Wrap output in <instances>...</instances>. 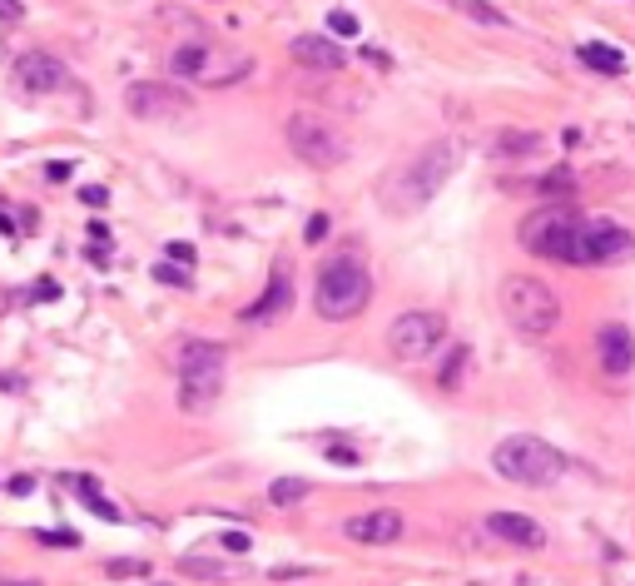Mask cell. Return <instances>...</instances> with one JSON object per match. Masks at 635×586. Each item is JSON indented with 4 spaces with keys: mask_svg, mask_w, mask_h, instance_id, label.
I'll list each match as a JSON object with an SVG mask.
<instances>
[{
    "mask_svg": "<svg viewBox=\"0 0 635 586\" xmlns=\"http://www.w3.org/2000/svg\"><path fill=\"white\" fill-rule=\"evenodd\" d=\"M125 110L139 120H184L194 110V100L179 90V85H164V80H139L125 90Z\"/></svg>",
    "mask_w": 635,
    "mask_h": 586,
    "instance_id": "cell-9",
    "label": "cell"
},
{
    "mask_svg": "<svg viewBox=\"0 0 635 586\" xmlns=\"http://www.w3.org/2000/svg\"><path fill=\"white\" fill-rule=\"evenodd\" d=\"M328 25H333V35H338V40L358 35V15H348V10H333V15H328Z\"/></svg>",
    "mask_w": 635,
    "mask_h": 586,
    "instance_id": "cell-28",
    "label": "cell"
},
{
    "mask_svg": "<svg viewBox=\"0 0 635 586\" xmlns=\"http://www.w3.org/2000/svg\"><path fill=\"white\" fill-rule=\"evenodd\" d=\"M536 149H541L536 130H502L492 140V159H521V154H536Z\"/></svg>",
    "mask_w": 635,
    "mask_h": 586,
    "instance_id": "cell-20",
    "label": "cell"
},
{
    "mask_svg": "<svg viewBox=\"0 0 635 586\" xmlns=\"http://www.w3.org/2000/svg\"><path fill=\"white\" fill-rule=\"evenodd\" d=\"M179 572H189V577H199V582H214V577H229L224 567H214V562H199V557H184V562H179Z\"/></svg>",
    "mask_w": 635,
    "mask_h": 586,
    "instance_id": "cell-26",
    "label": "cell"
},
{
    "mask_svg": "<svg viewBox=\"0 0 635 586\" xmlns=\"http://www.w3.org/2000/svg\"><path fill=\"white\" fill-rule=\"evenodd\" d=\"M402 532H407V522H402V512H392V507L358 512V517H348V522H343V537H348V542H358V547H392Z\"/></svg>",
    "mask_w": 635,
    "mask_h": 586,
    "instance_id": "cell-11",
    "label": "cell"
},
{
    "mask_svg": "<svg viewBox=\"0 0 635 586\" xmlns=\"http://www.w3.org/2000/svg\"><path fill=\"white\" fill-rule=\"evenodd\" d=\"M0 586H35V582H0Z\"/></svg>",
    "mask_w": 635,
    "mask_h": 586,
    "instance_id": "cell-38",
    "label": "cell"
},
{
    "mask_svg": "<svg viewBox=\"0 0 635 586\" xmlns=\"http://www.w3.org/2000/svg\"><path fill=\"white\" fill-rule=\"evenodd\" d=\"M457 164H462V140H452V135L432 140V145L422 149V154H417V159L397 174L392 209H417V204L437 199V194L447 189V179L457 174Z\"/></svg>",
    "mask_w": 635,
    "mask_h": 586,
    "instance_id": "cell-2",
    "label": "cell"
},
{
    "mask_svg": "<svg viewBox=\"0 0 635 586\" xmlns=\"http://www.w3.org/2000/svg\"><path fill=\"white\" fill-rule=\"evenodd\" d=\"M154 279H159V284H169V289H189V284H194V274H189V269H174V264H159V269H154Z\"/></svg>",
    "mask_w": 635,
    "mask_h": 586,
    "instance_id": "cell-27",
    "label": "cell"
},
{
    "mask_svg": "<svg viewBox=\"0 0 635 586\" xmlns=\"http://www.w3.org/2000/svg\"><path fill=\"white\" fill-rule=\"evenodd\" d=\"M293 60H298V65H308V70L333 75V70H343V65H348V50H343L338 40H328V35H298V40H293Z\"/></svg>",
    "mask_w": 635,
    "mask_h": 586,
    "instance_id": "cell-15",
    "label": "cell"
},
{
    "mask_svg": "<svg viewBox=\"0 0 635 586\" xmlns=\"http://www.w3.org/2000/svg\"><path fill=\"white\" fill-rule=\"evenodd\" d=\"M328 457H333V462H358V452H353V447H333Z\"/></svg>",
    "mask_w": 635,
    "mask_h": 586,
    "instance_id": "cell-36",
    "label": "cell"
},
{
    "mask_svg": "<svg viewBox=\"0 0 635 586\" xmlns=\"http://www.w3.org/2000/svg\"><path fill=\"white\" fill-rule=\"evenodd\" d=\"M70 169H75V164H50V169H45V174H50V179H55V184H60V179H70Z\"/></svg>",
    "mask_w": 635,
    "mask_h": 586,
    "instance_id": "cell-35",
    "label": "cell"
},
{
    "mask_svg": "<svg viewBox=\"0 0 635 586\" xmlns=\"http://www.w3.org/2000/svg\"><path fill=\"white\" fill-rule=\"evenodd\" d=\"M596 353H601V368L611 378H626L635 368V333L626 323H601L596 328Z\"/></svg>",
    "mask_w": 635,
    "mask_h": 586,
    "instance_id": "cell-12",
    "label": "cell"
},
{
    "mask_svg": "<svg viewBox=\"0 0 635 586\" xmlns=\"http://www.w3.org/2000/svg\"><path fill=\"white\" fill-rule=\"evenodd\" d=\"M30 298H55V284H50V279H40V284H35V293H30Z\"/></svg>",
    "mask_w": 635,
    "mask_h": 586,
    "instance_id": "cell-37",
    "label": "cell"
},
{
    "mask_svg": "<svg viewBox=\"0 0 635 586\" xmlns=\"http://www.w3.org/2000/svg\"><path fill=\"white\" fill-rule=\"evenodd\" d=\"M576 60L591 65V70H601V75H621L626 70V55L616 45H606V40H581L576 45Z\"/></svg>",
    "mask_w": 635,
    "mask_h": 586,
    "instance_id": "cell-18",
    "label": "cell"
},
{
    "mask_svg": "<svg viewBox=\"0 0 635 586\" xmlns=\"http://www.w3.org/2000/svg\"><path fill=\"white\" fill-rule=\"evenodd\" d=\"M576 229H581V214L571 204H541L536 214L521 219V244L541 259H556V264H571L576 254Z\"/></svg>",
    "mask_w": 635,
    "mask_h": 586,
    "instance_id": "cell-5",
    "label": "cell"
},
{
    "mask_svg": "<svg viewBox=\"0 0 635 586\" xmlns=\"http://www.w3.org/2000/svg\"><path fill=\"white\" fill-rule=\"evenodd\" d=\"M134 572H149L144 562H110V577H134Z\"/></svg>",
    "mask_w": 635,
    "mask_h": 586,
    "instance_id": "cell-34",
    "label": "cell"
},
{
    "mask_svg": "<svg viewBox=\"0 0 635 586\" xmlns=\"http://www.w3.org/2000/svg\"><path fill=\"white\" fill-rule=\"evenodd\" d=\"M462 373H467V343H457V348L442 358V368H437V388H447V393H452V388L462 383Z\"/></svg>",
    "mask_w": 635,
    "mask_h": 586,
    "instance_id": "cell-22",
    "label": "cell"
},
{
    "mask_svg": "<svg viewBox=\"0 0 635 586\" xmlns=\"http://www.w3.org/2000/svg\"><path fill=\"white\" fill-rule=\"evenodd\" d=\"M442 338H447V318H442L437 308H407V313H397V318L387 323V353H392L397 363H422V358H432V353L442 348Z\"/></svg>",
    "mask_w": 635,
    "mask_h": 586,
    "instance_id": "cell-6",
    "label": "cell"
},
{
    "mask_svg": "<svg viewBox=\"0 0 635 586\" xmlns=\"http://www.w3.org/2000/svg\"><path fill=\"white\" fill-rule=\"evenodd\" d=\"M288 149L303 159V164H313V169H333V164H343V154L348 145L338 140V130L323 120V115H293L288 120Z\"/></svg>",
    "mask_w": 635,
    "mask_h": 586,
    "instance_id": "cell-8",
    "label": "cell"
},
{
    "mask_svg": "<svg viewBox=\"0 0 635 586\" xmlns=\"http://www.w3.org/2000/svg\"><path fill=\"white\" fill-rule=\"evenodd\" d=\"M497 298H502L507 323L516 333H526V338H546L561 323V298L551 293V284H541L536 274H507Z\"/></svg>",
    "mask_w": 635,
    "mask_h": 586,
    "instance_id": "cell-4",
    "label": "cell"
},
{
    "mask_svg": "<svg viewBox=\"0 0 635 586\" xmlns=\"http://www.w3.org/2000/svg\"><path fill=\"white\" fill-rule=\"evenodd\" d=\"M214 55L204 50V45H179L174 55H169V70L179 75V80H199L204 75V65H209Z\"/></svg>",
    "mask_w": 635,
    "mask_h": 586,
    "instance_id": "cell-21",
    "label": "cell"
},
{
    "mask_svg": "<svg viewBox=\"0 0 635 586\" xmlns=\"http://www.w3.org/2000/svg\"><path fill=\"white\" fill-rule=\"evenodd\" d=\"M164 254H169V264H179V269H189V264H194V244H169Z\"/></svg>",
    "mask_w": 635,
    "mask_h": 586,
    "instance_id": "cell-29",
    "label": "cell"
},
{
    "mask_svg": "<svg viewBox=\"0 0 635 586\" xmlns=\"http://www.w3.org/2000/svg\"><path fill=\"white\" fill-rule=\"evenodd\" d=\"M224 393V373H179V408L184 413H209Z\"/></svg>",
    "mask_w": 635,
    "mask_h": 586,
    "instance_id": "cell-16",
    "label": "cell"
},
{
    "mask_svg": "<svg viewBox=\"0 0 635 586\" xmlns=\"http://www.w3.org/2000/svg\"><path fill=\"white\" fill-rule=\"evenodd\" d=\"M249 70H254V60H249V55H219V60H209V65H204V75H199V80L224 90V85H239Z\"/></svg>",
    "mask_w": 635,
    "mask_h": 586,
    "instance_id": "cell-19",
    "label": "cell"
},
{
    "mask_svg": "<svg viewBox=\"0 0 635 586\" xmlns=\"http://www.w3.org/2000/svg\"><path fill=\"white\" fill-rule=\"evenodd\" d=\"M308 492H313V487H308L303 477H278V482L268 487V502H273V507H293V502H303Z\"/></svg>",
    "mask_w": 635,
    "mask_h": 586,
    "instance_id": "cell-23",
    "label": "cell"
},
{
    "mask_svg": "<svg viewBox=\"0 0 635 586\" xmlns=\"http://www.w3.org/2000/svg\"><path fill=\"white\" fill-rule=\"evenodd\" d=\"M20 15H25V5H20V0H0V25H15Z\"/></svg>",
    "mask_w": 635,
    "mask_h": 586,
    "instance_id": "cell-32",
    "label": "cell"
},
{
    "mask_svg": "<svg viewBox=\"0 0 635 586\" xmlns=\"http://www.w3.org/2000/svg\"><path fill=\"white\" fill-rule=\"evenodd\" d=\"M288 303H293V274H288V264L278 259V264H273V274H268L263 298L244 308V323H273V318H283V313H288Z\"/></svg>",
    "mask_w": 635,
    "mask_h": 586,
    "instance_id": "cell-13",
    "label": "cell"
},
{
    "mask_svg": "<svg viewBox=\"0 0 635 586\" xmlns=\"http://www.w3.org/2000/svg\"><path fill=\"white\" fill-rule=\"evenodd\" d=\"M368 303H373V274H368L363 259L338 254V259H328L318 269V279H313V308H318L323 323H348Z\"/></svg>",
    "mask_w": 635,
    "mask_h": 586,
    "instance_id": "cell-1",
    "label": "cell"
},
{
    "mask_svg": "<svg viewBox=\"0 0 635 586\" xmlns=\"http://www.w3.org/2000/svg\"><path fill=\"white\" fill-rule=\"evenodd\" d=\"M219 542H224L229 552H249V547H254V542H249V532H224Z\"/></svg>",
    "mask_w": 635,
    "mask_h": 586,
    "instance_id": "cell-31",
    "label": "cell"
},
{
    "mask_svg": "<svg viewBox=\"0 0 635 586\" xmlns=\"http://www.w3.org/2000/svg\"><path fill=\"white\" fill-rule=\"evenodd\" d=\"M15 80L25 95H55L70 85V70L60 65V55H45V50H30L15 60Z\"/></svg>",
    "mask_w": 635,
    "mask_h": 586,
    "instance_id": "cell-10",
    "label": "cell"
},
{
    "mask_svg": "<svg viewBox=\"0 0 635 586\" xmlns=\"http://www.w3.org/2000/svg\"><path fill=\"white\" fill-rule=\"evenodd\" d=\"M229 368V348L209 343V338H184L179 343V373H224Z\"/></svg>",
    "mask_w": 635,
    "mask_h": 586,
    "instance_id": "cell-17",
    "label": "cell"
},
{
    "mask_svg": "<svg viewBox=\"0 0 635 586\" xmlns=\"http://www.w3.org/2000/svg\"><path fill=\"white\" fill-rule=\"evenodd\" d=\"M75 487H80V497H85V507H95V512H100V517H110V522L120 517V512H115V507H110V502L100 497V487H95L90 477H75Z\"/></svg>",
    "mask_w": 635,
    "mask_h": 586,
    "instance_id": "cell-25",
    "label": "cell"
},
{
    "mask_svg": "<svg viewBox=\"0 0 635 586\" xmlns=\"http://www.w3.org/2000/svg\"><path fill=\"white\" fill-rule=\"evenodd\" d=\"M492 467L502 477H511V482H521V487H551L566 472V452H556L536 433H511V438L492 447Z\"/></svg>",
    "mask_w": 635,
    "mask_h": 586,
    "instance_id": "cell-3",
    "label": "cell"
},
{
    "mask_svg": "<svg viewBox=\"0 0 635 586\" xmlns=\"http://www.w3.org/2000/svg\"><path fill=\"white\" fill-rule=\"evenodd\" d=\"M536 194H576V174H571V169H551V174L536 184Z\"/></svg>",
    "mask_w": 635,
    "mask_h": 586,
    "instance_id": "cell-24",
    "label": "cell"
},
{
    "mask_svg": "<svg viewBox=\"0 0 635 586\" xmlns=\"http://www.w3.org/2000/svg\"><path fill=\"white\" fill-rule=\"evenodd\" d=\"M40 542H50V547H55V542H60V547H80L75 532H40Z\"/></svg>",
    "mask_w": 635,
    "mask_h": 586,
    "instance_id": "cell-33",
    "label": "cell"
},
{
    "mask_svg": "<svg viewBox=\"0 0 635 586\" xmlns=\"http://www.w3.org/2000/svg\"><path fill=\"white\" fill-rule=\"evenodd\" d=\"M323 234H328V214H313V219H308V234H303V239H308V244H323Z\"/></svg>",
    "mask_w": 635,
    "mask_h": 586,
    "instance_id": "cell-30",
    "label": "cell"
},
{
    "mask_svg": "<svg viewBox=\"0 0 635 586\" xmlns=\"http://www.w3.org/2000/svg\"><path fill=\"white\" fill-rule=\"evenodd\" d=\"M635 259V234L616 219H581L576 229V269H611V264H631Z\"/></svg>",
    "mask_w": 635,
    "mask_h": 586,
    "instance_id": "cell-7",
    "label": "cell"
},
{
    "mask_svg": "<svg viewBox=\"0 0 635 586\" xmlns=\"http://www.w3.org/2000/svg\"><path fill=\"white\" fill-rule=\"evenodd\" d=\"M487 532H492L497 542L526 547V552L546 547V527H541L536 517H521V512H492V517H487Z\"/></svg>",
    "mask_w": 635,
    "mask_h": 586,
    "instance_id": "cell-14",
    "label": "cell"
}]
</instances>
